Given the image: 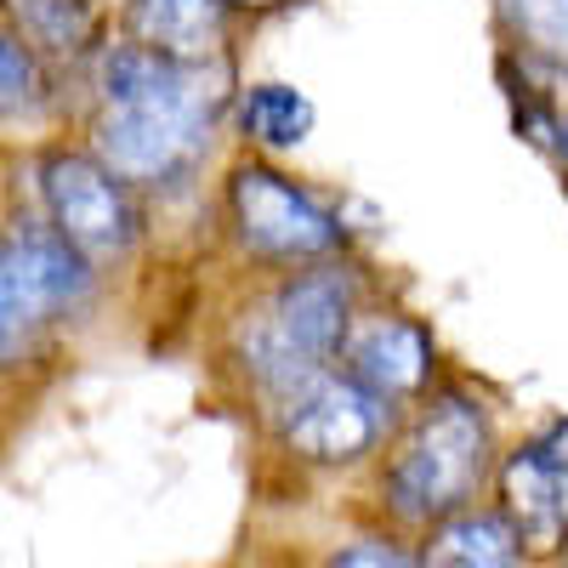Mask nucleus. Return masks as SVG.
<instances>
[{
  "mask_svg": "<svg viewBox=\"0 0 568 568\" xmlns=\"http://www.w3.org/2000/svg\"><path fill=\"white\" fill-rule=\"evenodd\" d=\"M216 120L205 63L114 45L98 74V160L125 182H165L200 160Z\"/></svg>",
  "mask_w": 568,
  "mask_h": 568,
  "instance_id": "f257e3e1",
  "label": "nucleus"
},
{
  "mask_svg": "<svg viewBox=\"0 0 568 568\" xmlns=\"http://www.w3.org/2000/svg\"><path fill=\"white\" fill-rule=\"evenodd\" d=\"M353 329V273L342 267H307L284 278L278 291L245 318L240 353L251 382L267 393V404H291L302 387L336 369V353Z\"/></svg>",
  "mask_w": 568,
  "mask_h": 568,
  "instance_id": "f03ea898",
  "label": "nucleus"
},
{
  "mask_svg": "<svg viewBox=\"0 0 568 568\" xmlns=\"http://www.w3.org/2000/svg\"><path fill=\"white\" fill-rule=\"evenodd\" d=\"M484 471H489L484 409L460 393H444L415 420V433L398 444L387 466V506L409 517V524H444V517L466 511Z\"/></svg>",
  "mask_w": 568,
  "mask_h": 568,
  "instance_id": "7ed1b4c3",
  "label": "nucleus"
},
{
  "mask_svg": "<svg viewBox=\"0 0 568 568\" xmlns=\"http://www.w3.org/2000/svg\"><path fill=\"white\" fill-rule=\"evenodd\" d=\"M85 296V256L58 227L12 222L0 245V347L7 358L23 353L34 329Z\"/></svg>",
  "mask_w": 568,
  "mask_h": 568,
  "instance_id": "20e7f679",
  "label": "nucleus"
},
{
  "mask_svg": "<svg viewBox=\"0 0 568 568\" xmlns=\"http://www.w3.org/2000/svg\"><path fill=\"white\" fill-rule=\"evenodd\" d=\"M227 205L240 240L267 262H318L342 245V227L313 194L267 165H240L227 182Z\"/></svg>",
  "mask_w": 568,
  "mask_h": 568,
  "instance_id": "39448f33",
  "label": "nucleus"
},
{
  "mask_svg": "<svg viewBox=\"0 0 568 568\" xmlns=\"http://www.w3.org/2000/svg\"><path fill=\"white\" fill-rule=\"evenodd\" d=\"M120 182H125L120 171H109L103 160H91V154H52L40 165L45 216H52V227L85 262L131 251L136 216H131V200H125Z\"/></svg>",
  "mask_w": 568,
  "mask_h": 568,
  "instance_id": "423d86ee",
  "label": "nucleus"
},
{
  "mask_svg": "<svg viewBox=\"0 0 568 568\" xmlns=\"http://www.w3.org/2000/svg\"><path fill=\"white\" fill-rule=\"evenodd\" d=\"M382 426H387V398H375L347 369H329L313 387H302L291 404H278L284 444L318 466H347V460L369 455Z\"/></svg>",
  "mask_w": 568,
  "mask_h": 568,
  "instance_id": "0eeeda50",
  "label": "nucleus"
},
{
  "mask_svg": "<svg viewBox=\"0 0 568 568\" xmlns=\"http://www.w3.org/2000/svg\"><path fill=\"white\" fill-rule=\"evenodd\" d=\"M500 500L535 557H557L568 546V420L546 426L540 438L506 455Z\"/></svg>",
  "mask_w": 568,
  "mask_h": 568,
  "instance_id": "6e6552de",
  "label": "nucleus"
},
{
  "mask_svg": "<svg viewBox=\"0 0 568 568\" xmlns=\"http://www.w3.org/2000/svg\"><path fill=\"white\" fill-rule=\"evenodd\" d=\"M342 369L353 382H364L375 398L398 404V398L426 387V375H433V342L409 318H364L347 329Z\"/></svg>",
  "mask_w": 568,
  "mask_h": 568,
  "instance_id": "1a4fd4ad",
  "label": "nucleus"
},
{
  "mask_svg": "<svg viewBox=\"0 0 568 568\" xmlns=\"http://www.w3.org/2000/svg\"><path fill=\"white\" fill-rule=\"evenodd\" d=\"M524 551L529 546L506 511H455L426 540L433 568H524Z\"/></svg>",
  "mask_w": 568,
  "mask_h": 568,
  "instance_id": "9d476101",
  "label": "nucleus"
},
{
  "mask_svg": "<svg viewBox=\"0 0 568 568\" xmlns=\"http://www.w3.org/2000/svg\"><path fill=\"white\" fill-rule=\"evenodd\" d=\"M136 34L165 58L205 63L222 40V0H136Z\"/></svg>",
  "mask_w": 568,
  "mask_h": 568,
  "instance_id": "9b49d317",
  "label": "nucleus"
},
{
  "mask_svg": "<svg viewBox=\"0 0 568 568\" xmlns=\"http://www.w3.org/2000/svg\"><path fill=\"white\" fill-rule=\"evenodd\" d=\"M495 12L529 63L568 74V0H495Z\"/></svg>",
  "mask_w": 568,
  "mask_h": 568,
  "instance_id": "f8f14e48",
  "label": "nucleus"
},
{
  "mask_svg": "<svg viewBox=\"0 0 568 568\" xmlns=\"http://www.w3.org/2000/svg\"><path fill=\"white\" fill-rule=\"evenodd\" d=\"M245 131L262 142V149H296V142L313 131V103L296 85H256L245 98Z\"/></svg>",
  "mask_w": 568,
  "mask_h": 568,
  "instance_id": "ddd939ff",
  "label": "nucleus"
},
{
  "mask_svg": "<svg viewBox=\"0 0 568 568\" xmlns=\"http://www.w3.org/2000/svg\"><path fill=\"white\" fill-rule=\"evenodd\" d=\"M0 69H7V120L40 114V103H45L40 63L29 52V40H18V29H7V40H0Z\"/></svg>",
  "mask_w": 568,
  "mask_h": 568,
  "instance_id": "4468645a",
  "label": "nucleus"
},
{
  "mask_svg": "<svg viewBox=\"0 0 568 568\" xmlns=\"http://www.w3.org/2000/svg\"><path fill=\"white\" fill-rule=\"evenodd\" d=\"M18 12H23L29 34L52 40L58 52H74V45L85 40V12L74 7V0H18Z\"/></svg>",
  "mask_w": 568,
  "mask_h": 568,
  "instance_id": "2eb2a0df",
  "label": "nucleus"
},
{
  "mask_svg": "<svg viewBox=\"0 0 568 568\" xmlns=\"http://www.w3.org/2000/svg\"><path fill=\"white\" fill-rule=\"evenodd\" d=\"M324 568H433V562H426V557H404V551H393L382 540H358V546L336 551Z\"/></svg>",
  "mask_w": 568,
  "mask_h": 568,
  "instance_id": "dca6fc26",
  "label": "nucleus"
},
{
  "mask_svg": "<svg viewBox=\"0 0 568 568\" xmlns=\"http://www.w3.org/2000/svg\"><path fill=\"white\" fill-rule=\"evenodd\" d=\"M240 7H273V0H240Z\"/></svg>",
  "mask_w": 568,
  "mask_h": 568,
  "instance_id": "f3484780",
  "label": "nucleus"
}]
</instances>
